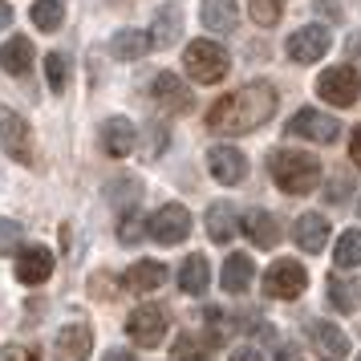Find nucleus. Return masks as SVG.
I'll return each mask as SVG.
<instances>
[{
  "label": "nucleus",
  "instance_id": "obj_21",
  "mask_svg": "<svg viewBox=\"0 0 361 361\" xmlns=\"http://www.w3.org/2000/svg\"><path fill=\"white\" fill-rule=\"evenodd\" d=\"M244 231H247V240L252 244H260V247H276L280 244V224H276V215L272 212H247L244 215Z\"/></svg>",
  "mask_w": 361,
  "mask_h": 361
},
{
  "label": "nucleus",
  "instance_id": "obj_35",
  "mask_svg": "<svg viewBox=\"0 0 361 361\" xmlns=\"http://www.w3.org/2000/svg\"><path fill=\"white\" fill-rule=\"evenodd\" d=\"M175 361H207V353H203V345L195 337H179L175 341Z\"/></svg>",
  "mask_w": 361,
  "mask_h": 361
},
{
  "label": "nucleus",
  "instance_id": "obj_20",
  "mask_svg": "<svg viewBox=\"0 0 361 361\" xmlns=\"http://www.w3.org/2000/svg\"><path fill=\"white\" fill-rule=\"evenodd\" d=\"M150 49H154V41H150V33H142V29H122V33L110 37V53H114L118 61H138V57H147Z\"/></svg>",
  "mask_w": 361,
  "mask_h": 361
},
{
  "label": "nucleus",
  "instance_id": "obj_40",
  "mask_svg": "<svg viewBox=\"0 0 361 361\" xmlns=\"http://www.w3.org/2000/svg\"><path fill=\"white\" fill-rule=\"evenodd\" d=\"M349 150H353V163L361 166V126L353 130V147H349Z\"/></svg>",
  "mask_w": 361,
  "mask_h": 361
},
{
  "label": "nucleus",
  "instance_id": "obj_19",
  "mask_svg": "<svg viewBox=\"0 0 361 361\" xmlns=\"http://www.w3.org/2000/svg\"><path fill=\"white\" fill-rule=\"evenodd\" d=\"M0 69L13 73V78H25L33 69V41L29 37H13L0 45Z\"/></svg>",
  "mask_w": 361,
  "mask_h": 361
},
{
  "label": "nucleus",
  "instance_id": "obj_17",
  "mask_svg": "<svg viewBox=\"0 0 361 361\" xmlns=\"http://www.w3.org/2000/svg\"><path fill=\"white\" fill-rule=\"evenodd\" d=\"M293 235H296V244L305 247V252H325V240H329L325 215H321V212H305L293 224Z\"/></svg>",
  "mask_w": 361,
  "mask_h": 361
},
{
  "label": "nucleus",
  "instance_id": "obj_22",
  "mask_svg": "<svg viewBox=\"0 0 361 361\" xmlns=\"http://www.w3.org/2000/svg\"><path fill=\"white\" fill-rule=\"evenodd\" d=\"M199 17H203V29H212V33H231L240 20V8H235V0H203Z\"/></svg>",
  "mask_w": 361,
  "mask_h": 361
},
{
  "label": "nucleus",
  "instance_id": "obj_34",
  "mask_svg": "<svg viewBox=\"0 0 361 361\" xmlns=\"http://www.w3.org/2000/svg\"><path fill=\"white\" fill-rule=\"evenodd\" d=\"M142 235H150V228H142L138 215H126V219L118 224V240H122V244H138Z\"/></svg>",
  "mask_w": 361,
  "mask_h": 361
},
{
  "label": "nucleus",
  "instance_id": "obj_28",
  "mask_svg": "<svg viewBox=\"0 0 361 361\" xmlns=\"http://www.w3.org/2000/svg\"><path fill=\"white\" fill-rule=\"evenodd\" d=\"M61 20H66V4L61 0H37L33 4V25L41 33H57Z\"/></svg>",
  "mask_w": 361,
  "mask_h": 361
},
{
  "label": "nucleus",
  "instance_id": "obj_12",
  "mask_svg": "<svg viewBox=\"0 0 361 361\" xmlns=\"http://www.w3.org/2000/svg\"><path fill=\"white\" fill-rule=\"evenodd\" d=\"M207 171L215 175V183L231 187V183H240L247 175V159L235 147H212L207 150Z\"/></svg>",
  "mask_w": 361,
  "mask_h": 361
},
{
  "label": "nucleus",
  "instance_id": "obj_2",
  "mask_svg": "<svg viewBox=\"0 0 361 361\" xmlns=\"http://www.w3.org/2000/svg\"><path fill=\"white\" fill-rule=\"evenodd\" d=\"M268 171H272V183L284 195H312L321 183V163L305 150H272Z\"/></svg>",
  "mask_w": 361,
  "mask_h": 361
},
{
  "label": "nucleus",
  "instance_id": "obj_3",
  "mask_svg": "<svg viewBox=\"0 0 361 361\" xmlns=\"http://www.w3.org/2000/svg\"><path fill=\"white\" fill-rule=\"evenodd\" d=\"M183 61H187V73H191V78H195L199 85H215V82H224V78H228V66H231L228 53L219 49L215 41H191Z\"/></svg>",
  "mask_w": 361,
  "mask_h": 361
},
{
  "label": "nucleus",
  "instance_id": "obj_30",
  "mask_svg": "<svg viewBox=\"0 0 361 361\" xmlns=\"http://www.w3.org/2000/svg\"><path fill=\"white\" fill-rule=\"evenodd\" d=\"M45 82H49L53 94H66V85H69V57L66 53H49L45 57Z\"/></svg>",
  "mask_w": 361,
  "mask_h": 361
},
{
  "label": "nucleus",
  "instance_id": "obj_25",
  "mask_svg": "<svg viewBox=\"0 0 361 361\" xmlns=\"http://www.w3.org/2000/svg\"><path fill=\"white\" fill-rule=\"evenodd\" d=\"M325 288H329V300H333V309L337 312H357V305H361V284L357 280L329 276Z\"/></svg>",
  "mask_w": 361,
  "mask_h": 361
},
{
  "label": "nucleus",
  "instance_id": "obj_10",
  "mask_svg": "<svg viewBox=\"0 0 361 361\" xmlns=\"http://www.w3.org/2000/svg\"><path fill=\"white\" fill-rule=\"evenodd\" d=\"M288 130L300 134V138H309V142H337L341 122L329 118V114H321V110H296L293 122H288Z\"/></svg>",
  "mask_w": 361,
  "mask_h": 361
},
{
  "label": "nucleus",
  "instance_id": "obj_1",
  "mask_svg": "<svg viewBox=\"0 0 361 361\" xmlns=\"http://www.w3.org/2000/svg\"><path fill=\"white\" fill-rule=\"evenodd\" d=\"M276 114V85L272 82H247L244 90H235L228 98H219L207 110V130L215 134H247L264 126Z\"/></svg>",
  "mask_w": 361,
  "mask_h": 361
},
{
  "label": "nucleus",
  "instance_id": "obj_29",
  "mask_svg": "<svg viewBox=\"0 0 361 361\" xmlns=\"http://www.w3.org/2000/svg\"><path fill=\"white\" fill-rule=\"evenodd\" d=\"M333 264L341 268V272H349V268H357L361 264V231H345L341 240H337V252H333Z\"/></svg>",
  "mask_w": 361,
  "mask_h": 361
},
{
  "label": "nucleus",
  "instance_id": "obj_13",
  "mask_svg": "<svg viewBox=\"0 0 361 361\" xmlns=\"http://www.w3.org/2000/svg\"><path fill=\"white\" fill-rule=\"evenodd\" d=\"M53 276V252L49 247H25L20 252V260H17V280L20 284H45V280Z\"/></svg>",
  "mask_w": 361,
  "mask_h": 361
},
{
  "label": "nucleus",
  "instance_id": "obj_18",
  "mask_svg": "<svg viewBox=\"0 0 361 361\" xmlns=\"http://www.w3.org/2000/svg\"><path fill=\"white\" fill-rule=\"evenodd\" d=\"M150 94H154V102H159V106L175 110V114L191 110V94H187V85H183L175 73H159V78H154V85H150Z\"/></svg>",
  "mask_w": 361,
  "mask_h": 361
},
{
  "label": "nucleus",
  "instance_id": "obj_24",
  "mask_svg": "<svg viewBox=\"0 0 361 361\" xmlns=\"http://www.w3.org/2000/svg\"><path fill=\"white\" fill-rule=\"evenodd\" d=\"M183 33V13L175 8V4H166V8H159L154 13V33H150V41L159 45V49H166V45H175Z\"/></svg>",
  "mask_w": 361,
  "mask_h": 361
},
{
  "label": "nucleus",
  "instance_id": "obj_41",
  "mask_svg": "<svg viewBox=\"0 0 361 361\" xmlns=\"http://www.w3.org/2000/svg\"><path fill=\"white\" fill-rule=\"evenodd\" d=\"M106 361H134V353H126V349H110Z\"/></svg>",
  "mask_w": 361,
  "mask_h": 361
},
{
  "label": "nucleus",
  "instance_id": "obj_16",
  "mask_svg": "<svg viewBox=\"0 0 361 361\" xmlns=\"http://www.w3.org/2000/svg\"><path fill=\"white\" fill-rule=\"evenodd\" d=\"M166 280V264L159 260H138L126 268V276H122V284L130 288V293H154V288H163Z\"/></svg>",
  "mask_w": 361,
  "mask_h": 361
},
{
  "label": "nucleus",
  "instance_id": "obj_9",
  "mask_svg": "<svg viewBox=\"0 0 361 361\" xmlns=\"http://www.w3.org/2000/svg\"><path fill=\"white\" fill-rule=\"evenodd\" d=\"M126 333L134 345H159L166 337V309L163 305H138L126 321Z\"/></svg>",
  "mask_w": 361,
  "mask_h": 361
},
{
  "label": "nucleus",
  "instance_id": "obj_8",
  "mask_svg": "<svg viewBox=\"0 0 361 361\" xmlns=\"http://www.w3.org/2000/svg\"><path fill=\"white\" fill-rule=\"evenodd\" d=\"M329 45H333L329 29H321V25H305V29H296V33L288 37L284 53L293 57L296 66H309V61H321V57H325Z\"/></svg>",
  "mask_w": 361,
  "mask_h": 361
},
{
  "label": "nucleus",
  "instance_id": "obj_39",
  "mask_svg": "<svg viewBox=\"0 0 361 361\" xmlns=\"http://www.w3.org/2000/svg\"><path fill=\"white\" fill-rule=\"evenodd\" d=\"M329 203H345V183H341V179L333 183V191H329Z\"/></svg>",
  "mask_w": 361,
  "mask_h": 361
},
{
  "label": "nucleus",
  "instance_id": "obj_38",
  "mask_svg": "<svg viewBox=\"0 0 361 361\" xmlns=\"http://www.w3.org/2000/svg\"><path fill=\"white\" fill-rule=\"evenodd\" d=\"M163 147H166V130H154L150 134V154H159Z\"/></svg>",
  "mask_w": 361,
  "mask_h": 361
},
{
  "label": "nucleus",
  "instance_id": "obj_44",
  "mask_svg": "<svg viewBox=\"0 0 361 361\" xmlns=\"http://www.w3.org/2000/svg\"><path fill=\"white\" fill-rule=\"evenodd\" d=\"M357 215H361V199H357Z\"/></svg>",
  "mask_w": 361,
  "mask_h": 361
},
{
  "label": "nucleus",
  "instance_id": "obj_32",
  "mask_svg": "<svg viewBox=\"0 0 361 361\" xmlns=\"http://www.w3.org/2000/svg\"><path fill=\"white\" fill-rule=\"evenodd\" d=\"M138 195H142L138 179H118V183H110V203H114V207H134V203H138Z\"/></svg>",
  "mask_w": 361,
  "mask_h": 361
},
{
  "label": "nucleus",
  "instance_id": "obj_11",
  "mask_svg": "<svg viewBox=\"0 0 361 361\" xmlns=\"http://www.w3.org/2000/svg\"><path fill=\"white\" fill-rule=\"evenodd\" d=\"M53 349H57V361H85L94 349V329L85 321H69L66 329H57Z\"/></svg>",
  "mask_w": 361,
  "mask_h": 361
},
{
  "label": "nucleus",
  "instance_id": "obj_45",
  "mask_svg": "<svg viewBox=\"0 0 361 361\" xmlns=\"http://www.w3.org/2000/svg\"><path fill=\"white\" fill-rule=\"evenodd\" d=\"M357 361H361V353H357Z\"/></svg>",
  "mask_w": 361,
  "mask_h": 361
},
{
  "label": "nucleus",
  "instance_id": "obj_6",
  "mask_svg": "<svg viewBox=\"0 0 361 361\" xmlns=\"http://www.w3.org/2000/svg\"><path fill=\"white\" fill-rule=\"evenodd\" d=\"M305 288H309V272L293 260H276L264 272V293L276 296V300H296Z\"/></svg>",
  "mask_w": 361,
  "mask_h": 361
},
{
  "label": "nucleus",
  "instance_id": "obj_27",
  "mask_svg": "<svg viewBox=\"0 0 361 361\" xmlns=\"http://www.w3.org/2000/svg\"><path fill=\"white\" fill-rule=\"evenodd\" d=\"M235 212H231V203H212L207 207V235H212L215 244H228L231 235H235Z\"/></svg>",
  "mask_w": 361,
  "mask_h": 361
},
{
  "label": "nucleus",
  "instance_id": "obj_5",
  "mask_svg": "<svg viewBox=\"0 0 361 361\" xmlns=\"http://www.w3.org/2000/svg\"><path fill=\"white\" fill-rule=\"evenodd\" d=\"M317 94H321L329 106H353V102L361 98V78H357V69H349V66L325 69V73L317 78Z\"/></svg>",
  "mask_w": 361,
  "mask_h": 361
},
{
  "label": "nucleus",
  "instance_id": "obj_7",
  "mask_svg": "<svg viewBox=\"0 0 361 361\" xmlns=\"http://www.w3.org/2000/svg\"><path fill=\"white\" fill-rule=\"evenodd\" d=\"M0 147L8 150V159L17 163H33V134H29V122L13 110L0 106Z\"/></svg>",
  "mask_w": 361,
  "mask_h": 361
},
{
  "label": "nucleus",
  "instance_id": "obj_23",
  "mask_svg": "<svg viewBox=\"0 0 361 361\" xmlns=\"http://www.w3.org/2000/svg\"><path fill=\"white\" fill-rule=\"evenodd\" d=\"M207 280H212V264L203 260V256H187L179 268V288L187 296H203L207 293Z\"/></svg>",
  "mask_w": 361,
  "mask_h": 361
},
{
  "label": "nucleus",
  "instance_id": "obj_33",
  "mask_svg": "<svg viewBox=\"0 0 361 361\" xmlns=\"http://www.w3.org/2000/svg\"><path fill=\"white\" fill-rule=\"evenodd\" d=\"M284 13V0H252V20L260 25V29H272Z\"/></svg>",
  "mask_w": 361,
  "mask_h": 361
},
{
  "label": "nucleus",
  "instance_id": "obj_31",
  "mask_svg": "<svg viewBox=\"0 0 361 361\" xmlns=\"http://www.w3.org/2000/svg\"><path fill=\"white\" fill-rule=\"evenodd\" d=\"M25 244V224L17 219H0V256H17Z\"/></svg>",
  "mask_w": 361,
  "mask_h": 361
},
{
  "label": "nucleus",
  "instance_id": "obj_43",
  "mask_svg": "<svg viewBox=\"0 0 361 361\" xmlns=\"http://www.w3.org/2000/svg\"><path fill=\"white\" fill-rule=\"evenodd\" d=\"M276 361H305V357H300L296 349H280V357H276Z\"/></svg>",
  "mask_w": 361,
  "mask_h": 361
},
{
  "label": "nucleus",
  "instance_id": "obj_26",
  "mask_svg": "<svg viewBox=\"0 0 361 361\" xmlns=\"http://www.w3.org/2000/svg\"><path fill=\"white\" fill-rule=\"evenodd\" d=\"M252 276H256V264H252V256H228L224 260V288L228 293H244L247 284H252Z\"/></svg>",
  "mask_w": 361,
  "mask_h": 361
},
{
  "label": "nucleus",
  "instance_id": "obj_4",
  "mask_svg": "<svg viewBox=\"0 0 361 361\" xmlns=\"http://www.w3.org/2000/svg\"><path fill=\"white\" fill-rule=\"evenodd\" d=\"M147 228H150V240H154V244H163V247L183 244V240L191 235V212H187L183 203H163V207L147 219Z\"/></svg>",
  "mask_w": 361,
  "mask_h": 361
},
{
  "label": "nucleus",
  "instance_id": "obj_36",
  "mask_svg": "<svg viewBox=\"0 0 361 361\" xmlns=\"http://www.w3.org/2000/svg\"><path fill=\"white\" fill-rule=\"evenodd\" d=\"M0 361H41V357H37V349H29V345H4L0 349Z\"/></svg>",
  "mask_w": 361,
  "mask_h": 361
},
{
  "label": "nucleus",
  "instance_id": "obj_14",
  "mask_svg": "<svg viewBox=\"0 0 361 361\" xmlns=\"http://www.w3.org/2000/svg\"><path fill=\"white\" fill-rule=\"evenodd\" d=\"M138 142V130H134L130 118H110L106 126H102V150L110 154V159H126Z\"/></svg>",
  "mask_w": 361,
  "mask_h": 361
},
{
  "label": "nucleus",
  "instance_id": "obj_15",
  "mask_svg": "<svg viewBox=\"0 0 361 361\" xmlns=\"http://www.w3.org/2000/svg\"><path fill=\"white\" fill-rule=\"evenodd\" d=\"M309 337H312V349H317L321 361H345V353H349L345 333L337 325H329V321H317V325L309 329Z\"/></svg>",
  "mask_w": 361,
  "mask_h": 361
},
{
  "label": "nucleus",
  "instance_id": "obj_42",
  "mask_svg": "<svg viewBox=\"0 0 361 361\" xmlns=\"http://www.w3.org/2000/svg\"><path fill=\"white\" fill-rule=\"evenodd\" d=\"M8 20H13V8H8V4L0 0V29H8Z\"/></svg>",
  "mask_w": 361,
  "mask_h": 361
},
{
  "label": "nucleus",
  "instance_id": "obj_37",
  "mask_svg": "<svg viewBox=\"0 0 361 361\" xmlns=\"http://www.w3.org/2000/svg\"><path fill=\"white\" fill-rule=\"evenodd\" d=\"M228 361H264V357H260V349H235Z\"/></svg>",
  "mask_w": 361,
  "mask_h": 361
}]
</instances>
